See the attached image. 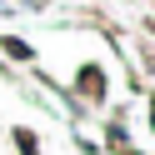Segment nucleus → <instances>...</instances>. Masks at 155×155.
Segmentation results:
<instances>
[]
</instances>
